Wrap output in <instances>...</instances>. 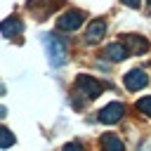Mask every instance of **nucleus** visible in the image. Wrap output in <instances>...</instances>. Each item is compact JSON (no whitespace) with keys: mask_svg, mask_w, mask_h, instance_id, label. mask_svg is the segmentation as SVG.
<instances>
[{"mask_svg":"<svg viewBox=\"0 0 151 151\" xmlns=\"http://www.w3.org/2000/svg\"><path fill=\"white\" fill-rule=\"evenodd\" d=\"M42 45H45V52H47V59L52 66H64L66 64V47L61 40H57L54 35L45 33L42 35Z\"/></svg>","mask_w":151,"mask_h":151,"instance_id":"f257e3e1","label":"nucleus"},{"mask_svg":"<svg viewBox=\"0 0 151 151\" xmlns=\"http://www.w3.org/2000/svg\"><path fill=\"white\" fill-rule=\"evenodd\" d=\"M73 90H76V94H80V97H85V99H97V97L101 94L104 85H101L97 78H92V76H78Z\"/></svg>","mask_w":151,"mask_h":151,"instance_id":"f03ea898","label":"nucleus"},{"mask_svg":"<svg viewBox=\"0 0 151 151\" xmlns=\"http://www.w3.org/2000/svg\"><path fill=\"white\" fill-rule=\"evenodd\" d=\"M83 19H85V14H83V12H78V9H71V12L61 14V17H57V28H59V31H66V33H71V31L80 28Z\"/></svg>","mask_w":151,"mask_h":151,"instance_id":"7ed1b4c3","label":"nucleus"},{"mask_svg":"<svg viewBox=\"0 0 151 151\" xmlns=\"http://www.w3.org/2000/svg\"><path fill=\"white\" fill-rule=\"evenodd\" d=\"M123 113H125V106H123L120 101H113V104H109V106H104V109L99 111V123H106V125L118 123V120L123 118Z\"/></svg>","mask_w":151,"mask_h":151,"instance_id":"20e7f679","label":"nucleus"},{"mask_svg":"<svg viewBox=\"0 0 151 151\" xmlns=\"http://www.w3.org/2000/svg\"><path fill=\"white\" fill-rule=\"evenodd\" d=\"M146 85H149V76L142 68H134V71H127L125 73V87L130 92H137V90H142Z\"/></svg>","mask_w":151,"mask_h":151,"instance_id":"39448f33","label":"nucleus"},{"mask_svg":"<svg viewBox=\"0 0 151 151\" xmlns=\"http://www.w3.org/2000/svg\"><path fill=\"white\" fill-rule=\"evenodd\" d=\"M24 31V24L17 19V17H9V19H5L2 24H0V33L5 35V38H14V35H19Z\"/></svg>","mask_w":151,"mask_h":151,"instance_id":"423d86ee","label":"nucleus"},{"mask_svg":"<svg viewBox=\"0 0 151 151\" xmlns=\"http://www.w3.org/2000/svg\"><path fill=\"white\" fill-rule=\"evenodd\" d=\"M104 33H106V24H104L101 19H94V21L87 26L85 40H87V42H97V40H101V38H104Z\"/></svg>","mask_w":151,"mask_h":151,"instance_id":"0eeeda50","label":"nucleus"},{"mask_svg":"<svg viewBox=\"0 0 151 151\" xmlns=\"http://www.w3.org/2000/svg\"><path fill=\"white\" fill-rule=\"evenodd\" d=\"M104 57H106L109 61H123V59L127 57V47H125L123 42H113V45H109V47L104 50Z\"/></svg>","mask_w":151,"mask_h":151,"instance_id":"6e6552de","label":"nucleus"},{"mask_svg":"<svg viewBox=\"0 0 151 151\" xmlns=\"http://www.w3.org/2000/svg\"><path fill=\"white\" fill-rule=\"evenodd\" d=\"M101 151H125V146H123V142L116 137V134H104L101 137Z\"/></svg>","mask_w":151,"mask_h":151,"instance_id":"1a4fd4ad","label":"nucleus"},{"mask_svg":"<svg viewBox=\"0 0 151 151\" xmlns=\"http://www.w3.org/2000/svg\"><path fill=\"white\" fill-rule=\"evenodd\" d=\"M127 47L132 50V54H144L149 50V42L144 38H139V35H130L127 38Z\"/></svg>","mask_w":151,"mask_h":151,"instance_id":"9d476101","label":"nucleus"},{"mask_svg":"<svg viewBox=\"0 0 151 151\" xmlns=\"http://www.w3.org/2000/svg\"><path fill=\"white\" fill-rule=\"evenodd\" d=\"M14 144V134L7 130V127H0V149H7Z\"/></svg>","mask_w":151,"mask_h":151,"instance_id":"9b49d317","label":"nucleus"},{"mask_svg":"<svg viewBox=\"0 0 151 151\" xmlns=\"http://www.w3.org/2000/svg\"><path fill=\"white\" fill-rule=\"evenodd\" d=\"M137 109H139L144 116H149V118H151V97H144V99H139V101H137Z\"/></svg>","mask_w":151,"mask_h":151,"instance_id":"f8f14e48","label":"nucleus"},{"mask_svg":"<svg viewBox=\"0 0 151 151\" xmlns=\"http://www.w3.org/2000/svg\"><path fill=\"white\" fill-rule=\"evenodd\" d=\"M64 151H83V146H80L78 142H71V144H66V146H64Z\"/></svg>","mask_w":151,"mask_h":151,"instance_id":"ddd939ff","label":"nucleus"},{"mask_svg":"<svg viewBox=\"0 0 151 151\" xmlns=\"http://www.w3.org/2000/svg\"><path fill=\"white\" fill-rule=\"evenodd\" d=\"M125 5H130V7H139V0H123Z\"/></svg>","mask_w":151,"mask_h":151,"instance_id":"4468645a","label":"nucleus"},{"mask_svg":"<svg viewBox=\"0 0 151 151\" xmlns=\"http://www.w3.org/2000/svg\"><path fill=\"white\" fill-rule=\"evenodd\" d=\"M146 9H149V14H151V0H146Z\"/></svg>","mask_w":151,"mask_h":151,"instance_id":"2eb2a0df","label":"nucleus"},{"mask_svg":"<svg viewBox=\"0 0 151 151\" xmlns=\"http://www.w3.org/2000/svg\"><path fill=\"white\" fill-rule=\"evenodd\" d=\"M5 113H7V111H5V109H2V106H0V118H2V116H5Z\"/></svg>","mask_w":151,"mask_h":151,"instance_id":"dca6fc26","label":"nucleus"},{"mask_svg":"<svg viewBox=\"0 0 151 151\" xmlns=\"http://www.w3.org/2000/svg\"><path fill=\"white\" fill-rule=\"evenodd\" d=\"M2 92H5V85H0V94H2Z\"/></svg>","mask_w":151,"mask_h":151,"instance_id":"f3484780","label":"nucleus"},{"mask_svg":"<svg viewBox=\"0 0 151 151\" xmlns=\"http://www.w3.org/2000/svg\"><path fill=\"white\" fill-rule=\"evenodd\" d=\"M142 151H151V146H146V149H142Z\"/></svg>","mask_w":151,"mask_h":151,"instance_id":"a211bd4d","label":"nucleus"}]
</instances>
